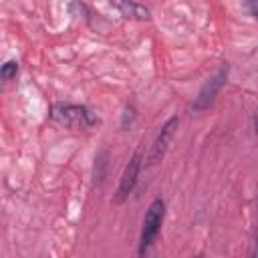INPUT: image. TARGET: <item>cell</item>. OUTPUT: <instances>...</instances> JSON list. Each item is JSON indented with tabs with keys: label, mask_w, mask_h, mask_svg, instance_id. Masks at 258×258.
Instances as JSON below:
<instances>
[{
	"label": "cell",
	"mask_w": 258,
	"mask_h": 258,
	"mask_svg": "<svg viewBox=\"0 0 258 258\" xmlns=\"http://www.w3.org/2000/svg\"><path fill=\"white\" fill-rule=\"evenodd\" d=\"M50 119L67 129H75V131H83V129H91L97 123V117L83 105H52L50 107Z\"/></svg>",
	"instance_id": "cell-1"
},
{
	"label": "cell",
	"mask_w": 258,
	"mask_h": 258,
	"mask_svg": "<svg viewBox=\"0 0 258 258\" xmlns=\"http://www.w3.org/2000/svg\"><path fill=\"white\" fill-rule=\"evenodd\" d=\"M163 218H165V202L161 198L153 200L143 216V226H141V238H139V256H143L149 246L153 244L161 224H163Z\"/></svg>",
	"instance_id": "cell-2"
},
{
	"label": "cell",
	"mask_w": 258,
	"mask_h": 258,
	"mask_svg": "<svg viewBox=\"0 0 258 258\" xmlns=\"http://www.w3.org/2000/svg\"><path fill=\"white\" fill-rule=\"evenodd\" d=\"M252 254H258V242H256V248H254V252Z\"/></svg>",
	"instance_id": "cell-10"
},
{
	"label": "cell",
	"mask_w": 258,
	"mask_h": 258,
	"mask_svg": "<svg viewBox=\"0 0 258 258\" xmlns=\"http://www.w3.org/2000/svg\"><path fill=\"white\" fill-rule=\"evenodd\" d=\"M177 125H179V119H177V117H169V119L163 123L161 131L157 133V137H155V141H153V145H151V151H149V155H147V165H155V163H159V161L163 159V155H165V151H167V147H169V141H171L173 135H175Z\"/></svg>",
	"instance_id": "cell-4"
},
{
	"label": "cell",
	"mask_w": 258,
	"mask_h": 258,
	"mask_svg": "<svg viewBox=\"0 0 258 258\" xmlns=\"http://www.w3.org/2000/svg\"><path fill=\"white\" fill-rule=\"evenodd\" d=\"M111 4L121 12L123 18H131V20H149L151 18L149 10L135 0H111Z\"/></svg>",
	"instance_id": "cell-6"
},
{
	"label": "cell",
	"mask_w": 258,
	"mask_h": 258,
	"mask_svg": "<svg viewBox=\"0 0 258 258\" xmlns=\"http://www.w3.org/2000/svg\"><path fill=\"white\" fill-rule=\"evenodd\" d=\"M248 6H250V12L258 18V0H248Z\"/></svg>",
	"instance_id": "cell-8"
},
{
	"label": "cell",
	"mask_w": 258,
	"mask_h": 258,
	"mask_svg": "<svg viewBox=\"0 0 258 258\" xmlns=\"http://www.w3.org/2000/svg\"><path fill=\"white\" fill-rule=\"evenodd\" d=\"M139 169H141V151L137 149L133 153V157L129 159V163L125 165V171L121 175V181H119V187H117V196H115V204H121L129 198V194L133 191L135 183H137V175H139Z\"/></svg>",
	"instance_id": "cell-5"
},
{
	"label": "cell",
	"mask_w": 258,
	"mask_h": 258,
	"mask_svg": "<svg viewBox=\"0 0 258 258\" xmlns=\"http://www.w3.org/2000/svg\"><path fill=\"white\" fill-rule=\"evenodd\" d=\"M228 64H222L206 83H204V87L200 89V93H198V97H196V101H194V109L196 111H202V109H206L214 99H216V95L220 93V89L224 87V83H226V79H228Z\"/></svg>",
	"instance_id": "cell-3"
},
{
	"label": "cell",
	"mask_w": 258,
	"mask_h": 258,
	"mask_svg": "<svg viewBox=\"0 0 258 258\" xmlns=\"http://www.w3.org/2000/svg\"><path fill=\"white\" fill-rule=\"evenodd\" d=\"M16 73H18V62H16V60H8V62H4V64H2L0 75H2V79H4V81L14 79V77H16Z\"/></svg>",
	"instance_id": "cell-7"
},
{
	"label": "cell",
	"mask_w": 258,
	"mask_h": 258,
	"mask_svg": "<svg viewBox=\"0 0 258 258\" xmlns=\"http://www.w3.org/2000/svg\"><path fill=\"white\" fill-rule=\"evenodd\" d=\"M252 125H254V133L258 135V109L254 111V119H252Z\"/></svg>",
	"instance_id": "cell-9"
}]
</instances>
